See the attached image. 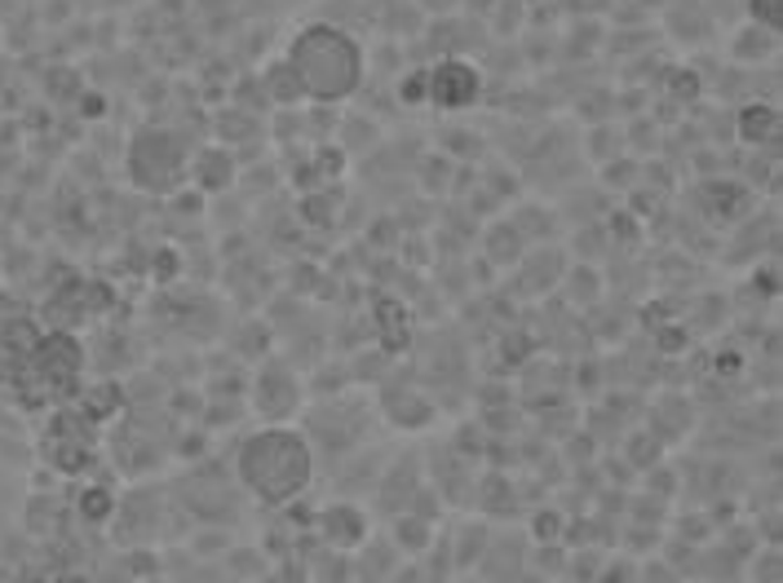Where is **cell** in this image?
Masks as SVG:
<instances>
[{
  "mask_svg": "<svg viewBox=\"0 0 783 583\" xmlns=\"http://www.w3.org/2000/svg\"><path fill=\"white\" fill-rule=\"evenodd\" d=\"M125 389L116 385V381H97V385H89V389H80L76 394V407L97 424V429H106L111 420H116L120 411H125Z\"/></svg>",
  "mask_w": 783,
  "mask_h": 583,
  "instance_id": "2e32d148",
  "label": "cell"
},
{
  "mask_svg": "<svg viewBox=\"0 0 783 583\" xmlns=\"http://www.w3.org/2000/svg\"><path fill=\"white\" fill-rule=\"evenodd\" d=\"M372 535V513L359 500H327L314 504L310 517V539L323 548H337V552H355L364 539Z\"/></svg>",
  "mask_w": 783,
  "mask_h": 583,
  "instance_id": "ba28073f",
  "label": "cell"
},
{
  "mask_svg": "<svg viewBox=\"0 0 783 583\" xmlns=\"http://www.w3.org/2000/svg\"><path fill=\"white\" fill-rule=\"evenodd\" d=\"M678 482H682V478H678V469H673V464H655V469H646V482H642V491L668 504V500L678 495Z\"/></svg>",
  "mask_w": 783,
  "mask_h": 583,
  "instance_id": "4316f807",
  "label": "cell"
},
{
  "mask_svg": "<svg viewBox=\"0 0 783 583\" xmlns=\"http://www.w3.org/2000/svg\"><path fill=\"white\" fill-rule=\"evenodd\" d=\"M774 129H779V115H774L770 106H744V110H739V138L765 142Z\"/></svg>",
  "mask_w": 783,
  "mask_h": 583,
  "instance_id": "cb8c5ba5",
  "label": "cell"
},
{
  "mask_svg": "<svg viewBox=\"0 0 783 583\" xmlns=\"http://www.w3.org/2000/svg\"><path fill=\"white\" fill-rule=\"evenodd\" d=\"M779 544H761L752 552V583H779Z\"/></svg>",
  "mask_w": 783,
  "mask_h": 583,
  "instance_id": "f1b7e54d",
  "label": "cell"
},
{
  "mask_svg": "<svg viewBox=\"0 0 783 583\" xmlns=\"http://www.w3.org/2000/svg\"><path fill=\"white\" fill-rule=\"evenodd\" d=\"M624 535H629V552H650V548L664 544V526H637L633 522Z\"/></svg>",
  "mask_w": 783,
  "mask_h": 583,
  "instance_id": "4dcf8cb0",
  "label": "cell"
},
{
  "mask_svg": "<svg viewBox=\"0 0 783 583\" xmlns=\"http://www.w3.org/2000/svg\"><path fill=\"white\" fill-rule=\"evenodd\" d=\"M479 89H483L479 71H474L470 62H461V58H447V62H438V67L429 71V97H434L442 110L474 106V102H479Z\"/></svg>",
  "mask_w": 783,
  "mask_h": 583,
  "instance_id": "8fae6325",
  "label": "cell"
},
{
  "mask_svg": "<svg viewBox=\"0 0 783 583\" xmlns=\"http://www.w3.org/2000/svg\"><path fill=\"white\" fill-rule=\"evenodd\" d=\"M221 565H227V574L240 579V583H257L275 561L266 557L262 544H244V539H235L227 552H221Z\"/></svg>",
  "mask_w": 783,
  "mask_h": 583,
  "instance_id": "ac0fdd59",
  "label": "cell"
},
{
  "mask_svg": "<svg viewBox=\"0 0 783 583\" xmlns=\"http://www.w3.org/2000/svg\"><path fill=\"white\" fill-rule=\"evenodd\" d=\"M637 579H642V565L633 557H611V561H602L594 583H637Z\"/></svg>",
  "mask_w": 783,
  "mask_h": 583,
  "instance_id": "f546056e",
  "label": "cell"
},
{
  "mask_svg": "<svg viewBox=\"0 0 783 583\" xmlns=\"http://www.w3.org/2000/svg\"><path fill=\"white\" fill-rule=\"evenodd\" d=\"M527 539L531 544H563L567 539V509L563 504H540L527 517Z\"/></svg>",
  "mask_w": 783,
  "mask_h": 583,
  "instance_id": "7402d4cb",
  "label": "cell"
},
{
  "mask_svg": "<svg viewBox=\"0 0 783 583\" xmlns=\"http://www.w3.org/2000/svg\"><path fill=\"white\" fill-rule=\"evenodd\" d=\"M461 583H483V579H470V574H461Z\"/></svg>",
  "mask_w": 783,
  "mask_h": 583,
  "instance_id": "e575fe53",
  "label": "cell"
},
{
  "mask_svg": "<svg viewBox=\"0 0 783 583\" xmlns=\"http://www.w3.org/2000/svg\"><path fill=\"white\" fill-rule=\"evenodd\" d=\"M129 177L147 195H173L191 177V160L177 133L169 129H142L129 147Z\"/></svg>",
  "mask_w": 783,
  "mask_h": 583,
  "instance_id": "8992f818",
  "label": "cell"
},
{
  "mask_svg": "<svg viewBox=\"0 0 783 583\" xmlns=\"http://www.w3.org/2000/svg\"><path fill=\"white\" fill-rule=\"evenodd\" d=\"M235 173L240 164L231 160V151H221V147H208L191 160V182L204 190V195H221L227 186H235Z\"/></svg>",
  "mask_w": 783,
  "mask_h": 583,
  "instance_id": "9a60e30c",
  "label": "cell"
},
{
  "mask_svg": "<svg viewBox=\"0 0 783 583\" xmlns=\"http://www.w3.org/2000/svg\"><path fill=\"white\" fill-rule=\"evenodd\" d=\"M492 539V522L487 517H461V522H447V544H452V565L457 579L474 574V565L483 561V548Z\"/></svg>",
  "mask_w": 783,
  "mask_h": 583,
  "instance_id": "4fadbf2b",
  "label": "cell"
},
{
  "mask_svg": "<svg viewBox=\"0 0 783 583\" xmlns=\"http://www.w3.org/2000/svg\"><path fill=\"white\" fill-rule=\"evenodd\" d=\"M620 459L629 464L633 474H646V469H655V464H664V442L650 429H633L624 438V446H620Z\"/></svg>",
  "mask_w": 783,
  "mask_h": 583,
  "instance_id": "44dd1931",
  "label": "cell"
},
{
  "mask_svg": "<svg viewBox=\"0 0 783 583\" xmlns=\"http://www.w3.org/2000/svg\"><path fill=\"white\" fill-rule=\"evenodd\" d=\"M284 62L292 67L301 93L314 102H342L364 80V54H359L355 36H346L342 27H327V23L306 27L292 40Z\"/></svg>",
  "mask_w": 783,
  "mask_h": 583,
  "instance_id": "7a4b0ae2",
  "label": "cell"
},
{
  "mask_svg": "<svg viewBox=\"0 0 783 583\" xmlns=\"http://www.w3.org/2000/svg\"><path fill=\"white\" fill-rule=\"evenodd\" d=\"M80 372H84V349L71 331H45L27 349V359L14 372V385L27 403L36 407H67L80 394Z\"/></svg>",
  "mask_w": 783,
  "mask_h": 583,
  "instance_id": "3957f363",
  "label": "cell"
},
{
  "mask_svg": "<svg viewBox=\"0 0 783 583\" xmlns=\"http://www.w3.org/2000/svg\"><path fill=\"white\" fill-rule=\"evenodd\" d=\"M527 557H531V539L527 535H496L483 548V561L474 565V574L483 583H518L527 574Z\"/></svg>",
  "mask_w": 783,
  "mask_h": 583,
  "instance_id": "30bf717a",
  "label": "cell"
},
{
  "mask_svg": "<svg viewBox=\"0 0 783 583\" xmlns=\"http://www.w3.org/2000/svg\"><path fill=\"white\" fill-rule=\"evenodd\" d=\"M748 14H752V23L757 27H779V0H748Z\"/></svg>",
  "mask_w": 783,
  "mask_h": 583,
  "instance_id": "1f68e13d",
  "label": "cell"
},
{
  "mask_svg": "<svg viewBox=\"0 0 783 583\" xmlns=\"http://www.w3.org/2000/svg\"><path fill=\"white\" fill-rule=\"evenodd\" d=\"M368 429H372V411L355 398H327L319 403L314 411V424L306 429V442L314 451V464L327 459V464H346L350 455L364 451L368 442Z\"/></svg>",
  "mask_w": 783,
  "mask_h": 583,
  "instance_id": "5b68a950",
  "label": "cell"
},
{
  "mask_svg": "<svg viewBox=\"0 0 783 583\" xmlns=\"http://www.w3.org/2000/svg\"><path fill=\"white\" fill-rule=\"evenodd\" d=\"M421 487H425V459L403 455V459L385 464L381 478H377V487H372V500H377V513H372V517H385V522H390V517L407 513Z\"/></svg>",
  "mask_w": 783,
  "mask_h": 583,
  "instance_id": "9c48e42d",
  "label": "cell"
},
{
  "mask_svg": "<svg viewBox=\"0 0 783 583\" xmlns=\"http://www.w3.org/2000/svg\"><path fill=\"white\" fill-rule=\"evenodd\" d=\"M668 509H673V504H664V500H655V495L637 491V495H633L629 517H633L637 526H664V522H668Z\"/></svg>",
  "mask_w": 783,
  "mask_h": 583,
  "instance_id": "83f0119b",
  "label": "cell"
},
{
  "mask_svg": "<svg viewBox=\"0 0 783 583\" xmlns=\"http://www.w3.org/2000/svg\"><path fill=\"white\" fill-rule=\"evenodd\" d=\"M434 535H438V526L434 522H425V517H416V513H399V517H390V544L403 552V557H425V548L434 544Z\"/></svg>",
  "mask_w": 783,
  "mask_h": 583,
  "instance_id": "e0dca14e",
  "label": "cell"
},
{
  "mask_svg": "<svg viewBox=\"0 0 783 583\" xmlns=\"http://www.w3.org/2000/svg\"><path fill=\"white\" fill-rule=\"evenodd\" d=\"M19 517H23V478H19V469H10V464L0 459V548L14 535Z\"/></svg>",
  "mask_w": 783,
  "mask_h": 583,
  "instance_id": "d6986e66",
  "label": "cell"
},
{
  "mask_svg": "<svg viewBox=\"0 0 783 583\" xmlns=\"http://www.w3.org/2000/svg\"><path fill=\"white\" fill-rule=\"evenodd\" d=\"M116 491H111L106 482H89V487H80V495H76V517L84 522V526H106L111 517H116Z\"/></svg>",
  "mask_w": 783,
  "mask_h": 583,
  "instance_id": "ffe728a7",
  "label": "cell"
},
{
  "mask_svg": "<svg viewBox=\"0 0 783 583\" xmlns=\"http://www.w3.org/2000/svg\"><path fill=\"white\" fill-rule=\"evenodd\" d=\"M235 539H231V530L227 526H199V530H191V552L195 557H221V552H227Z\"/></svg>",
  "mask_w": 783,
  "mask_h": 583,
  "instance_id": "484cf974",
  "label": "cell"
},
{
  "mask_svg": "<svg viewBox=\"0 0 783 583\" xmlns=\"http://www.w3.org/2000/svg\"><path fill=\"white\" fill-rule=\"evenodd\" d=\"M36 459L58 478H80L102 459V429L80 411V407H58L49 411L45 429L36 433Z\"/></svg>",
  "mask_w": 783,
  "mask_h": 583,
  "instance_id": "277c9868",
  "label": "cell"
},
{
  "mask_svg": "<svg viewBox=\"0 0 783 583\" xmlns=\"http://www.w3.org/2000/svg\"><path fill=\"white\" fill-rule=\"evenodd\" d=\"M314 451L292 424H262L235 446V487L257 509H284L314 487Z\"/></svg>",
  "mask_w": 783,
  "mask_h": 583,
  "instance_id": "6da1fadb",
  "label": "cell"
},
{
  "mask_svg": "<svg viewBox=\"0 0 783 583\" xmlns=\"http://www.w3.org/2000/svg\"><path fill=\"white\" fill-rule=\"evenodd\" d=\"M381 407H385V420L394 429H403V433H416V429H425L434 420V398L425 389H390L385 385V403Z\"/></svg>",
  "mask_w": 783,
  "mask_h": 583,
  "instance_id": "5bb4252c",
  "label": "cell"
},
{
  "mask_svg": "<svg viewBox=\"0 0 783 583\" xmlns=\"http://www.w3.org/2000/svg\"><path fill=\"white\" fill-rule=\"evenodd\" d=\"M403 552L390 544V535H368L355 552H350V583H385L399 570Z\"/></svg>",
  "mask_w": 783,
  "mask_h": 583,
  "instance_id": "7c38bea8",
  "label": "cell"
},
{
  "mask_svg": "<svg viewBox=\"0 0 783 583\" xmlns=\"http://www.w3.org/2000/svg\"><path fill=\"white\" fill-rule=\"evenodd\" d=\"M487 257L496 266H514L518 257H527V240H522V230L514 221H496L487 230Z\"/></svg>",
  "mask_w": 783,
  "mask_h": 583,
  "instance_id": "603a6c76",
  "label": "cell"
},
{
  "mask_svg": "<svg viewBox=\"0 0 783 583\" xmlns=\"http://www.w3.org/2000/svg\"><path fill=\"white\" fill-rule=\"evenodd\" d=\"M54 583H89V579H84V574H71V570H67V574H58Z\"/></svg>",
  "mask_w": 783,
  "mask_h": 583,
  "instance_id": "836d02e7",
  "label": "cell"
},
{
  "mask_svg": "<svg viewBox=\"0 0 783 583\" xmlns=\"http://www.w3.org/2000/svg\"><path fill=\"white\" fill-rule=\"evenodd\" d=\"M735 54H739V58H748V62L770 58V54H774V32L752 23L748 32H739V36H735Z\"/></svg>",
  "mask_w": 783,
  "mask_h": 583,
  "instance_id": "d4e9b609",
  "label": "cell"
},
{
  "mask_svg": "<svg viewBox=\"0 0 783 583\" xmlns=\"http://www.w3.org/2000/svg\"><path fill=\"white\" fill-rule=\"evenodd\" d=\"M249 407L266 424H288L306 407V385L288 368V359H262L249 381Z\"/></svg>",
  "mask_w": 783,
  "mask_h": 583,
  "instance_id": "52a82bcc",
  "label": "cell"
},
{
  "mask_svg": "<svg viewBox=\"0 0 783 583\" xmlns=\"http://www.w3.org/2000/svg\"><path fill=\"white\" fill-rule=\"evenodd\" d=\"M385 583H425V574H421V561L403 557V561H399V570H394Z\"/></svg>",
  "mask_w": 783,
  "mask_h": 583,
  "instance_id": "d6a6232c",
  "label": "cell"
}]
</instances>
